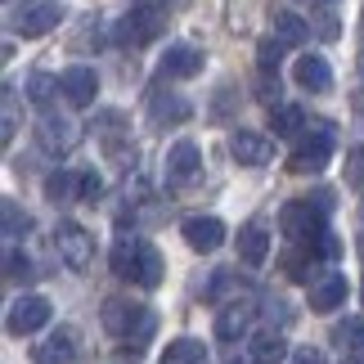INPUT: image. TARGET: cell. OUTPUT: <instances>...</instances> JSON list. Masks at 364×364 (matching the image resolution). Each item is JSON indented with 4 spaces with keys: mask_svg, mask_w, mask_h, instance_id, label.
I'll return each mask as SVG.
<instances>
[{
    "mask_svg": "<svg viewBox=\"0 0 364 364\" xmlns=\"http://www.w3.org/2000/svg\"><path fill=\"white\" fill-rule=\"evenodd\" d=\"M108 158H113L117 166H131L135 162V144H108Z\"/></svg>",
    "mask_w": 364,
    "mask_h": 364,
    "instance_id": "obj_35",
    "label": "cell"
},
{
    "mask_svg": "<svg viewBox=\"0 0 364 364\" xmlns=\"http://www.w3.org/2000/svg\"><path fill=\"white\" fill-rule=\"evenodd\" d=\"M162 364H207V346L198 338H176V342H166Z\"/></svg>",
    "mask_w": 364,
    "mask_h": 364,
    "instance_id": "obj_25",
    "label": "cell"
},
{
    "mask_svg": "<svg viewBox=\"0 0 364 364\" xmlns=\"http://www.w3.org/2000/svg\"><path fill=\"white\" fill-rule=\"evenodd\" d=\"M54 252H59V261L68 265V270H90L95 239L77 225V220H59V230H54Z\"/></svg>",
    "mask_w": 364,
    "mask_h": 364,
    "instance_id": "obj_3",
    "label": "cell"
},
{
    "mask_svg": "<svg viewBox=\"0 0 364 364\" xmlns=\"http://www.w3.org/2000/svg\"><path fill=\"white\" fill-rule=\"evenodd\" d=\"M50 324V301L46 297H36V292H27V297H18L9 306V315H5V328L14 333V338H27V333H41Z\"/></svg>",
    "mask_w": 364,
    "mask_h": 364,
    "instance_id": "obj_6",
    "label": "cell"
},
{
    "mask_svg": "<svg viewBox=\"0 0 364 364\" xmlns=\"http://www.w3.org/2000/svg\"><path fill=\"white\" fill-rule=\"evenodd\" d=\"M252 301H230V306H220V315H216V338L220 342H239L243 333L252 328Z\"/></svg>",
    "mask_w": 364,
    "mask_h": 364,
    "instance_id": "obj_14",
    "label": "cell"
},
{
    "mask_svg": "<svg viewBox=\"0 0 364 364\" xmlns=\"http://www.w3.org/2000/svg\"><path fill=\"white\" fill-rule=\"evenodd\" d=\"M346 185L364 189V144H355L351 153H346Z\"/></svg>",
    "mask_w": 364,
    "mask_h": 364,
    "instance_id": "obj_32",
    "label": "cell"
},
{
    "mask_svg": "<svg viewBox=\"0 0 364 364\" xmlns=\"http://www.w3.org/2000/svg\"><path fill=\"white\" fill-rule=\"evenodd\" d=\"M288 364H328V360H324V351H311V346H301V351H292Z\"/></svg>",
    "mask_w": 364,
    "mask_h": 364,
    "instance_id": "obj_36",
    "label": "cell"
},
{
    "mask_svg": "<svg viewBox=\"0 0 364 364\" xmlns=\"http://www.w3.org/2000/svg\"><path fill=\"white\" fill-rule=\"evenodd\" d=\"M36 144L46 149V153H73L77 144H81V126L77 122H68V117H54V113H46L41 117V126H36Z\"/></svg>",
    "mask_w": 364,
    "mask_h": 364,
    "instance_id": "obj_9",
    "label": "cell"
},
{
    "mask_svg": "<svg viewBox=\"0 0 364 364\" xmlns=\"http://www.w3.org/2000/svg\"><path fill=\"white\" fill-rule=\"evenodd\" d=\"M81 189H86V176H77V171H54V176H46V198L50 203H77Z\"/></svg>",
    "mask_w": 364,
    "mask_h": 364,
    "instance_id": "obj_24",
    "label": "cell"
},
{
    "mask_svg": "<svg viewBox=\"0 0 364 364\" xmlns=\"http://www.w3.org/2000/svg\"><path fill=\"white\" fill-rule=\"evenodd\" d=\"M14 131H18V104H14V90L5 86V108H0V139H14Z\"/></svg>",
    "mask_w": 364,
    "mask_h": 364,
    "instance_id": "obj_31",
    "label": "cell"
},
{
    "mask_svg": "<svg viewBox=\"0 0 364 364\" xmlns=\"http://www.w3.org/2000/svg\"><path fill=\"white\" fill-rule=\"evenodd\" d=\"M247 355L257 360V364H284V360H292V355H288L284 333H274V328L257 333V338H252V346H247Z\"/></svg>",
    "mask_w": 364,
    "mask_h": 364,
    "instance_id": "obj_19",
    "label": "cell"
},
{
    "mask_svg": "<svg viewBox=\"0 0 364 364\" xmlns=\"http://www.w3.org/2000/svg\"><path fill=\"white\" fill-rule=\"evenodd\" d=\"M36 364H77L81 360V333L73 324H59L46 342H36Z\"/></svg>",
    "mask_w": 364,
    "mask_h": 364,
    "instance_id": "obj_7",
    "label": "cell"
},
{
    "mask_svg": "<svg viewBox=\"0 0 364 364\" xmlns=\"http://www.w3.org/2000/svg\"><path fill=\"white\" fill-rule=\"evenodd\" d=\"M270 27H274V41H284V46H301L311 36V23L292 9H270Z\"/></svg>",
    "mask_w": 364,
    "mask_h": 364,
    "instance_id": "obj_18",
    "label": "cell"
},
{
    "mask_svg": "<svg viewBox=\"0 0 364 364\" xmlns=\"http://www.w3.org/2000/svg\"><path fill=\"white\" fill-rule=\"evenodd\" d=\"M230 153H234L239 166H265L274 158V144L265 135H257V131H234L230 135Z\"/></svg>",
    "mask_w": 364,
    "mask_h": 364,
    "instance_id": "obj_12",
    "label": "cell"
},
{
    "mask_svg": "<svg viewBox=\"0 0 364 364\" xmlns=\"http://www.w3.org/2000/svg\"><path fill=\"white\" fill-rule=\"evenodd\" d=\"M180 234H185V243L193 252H216L220 243H225V220H216V216H189L185 225H180Z\"/></svg>",
    "mask_w": 364,
    "mask_h": 364,
    "instance_id": "obj_11",
    "label": "cell"
},
{
    "mask_svg": "<svg viewBox=\"0 0 364 364\" xmlns=\"http://www.w3.org/2000/svg\"><path fill=\"white\" fill-rule=\"evenodd\" d=\"M257 95H261V104H270V108H279V77L270 81V73H265V77H261V90H257Z\"/></svg>",
    "mask_w": 364,
    "mask_h": 364,
    "instance_id": "obj_34",
    "label": "cell"
},
{
    "mask_svg": "<svg viewBox=\"0 0 364 364\" xmlns=\"http://www.w3.org/2000/svg\"><path fill=\"white\" fill-rule=\"evenodd\" d=\"M342 301H346V279H342V274H319L315 284H311V311H315V315L338 311Z\"/></svg>",
    "mask_w": 364,
    "mask_h": 364,
    "instance_id": "obj_15",
    "label": "cell"
},
{
    "mask_svg": "<svg viewBox=\"0 0 364 364\" xmlns=\"http://www.w3.org/2000/svg\"><path fill=\"white\" fill-rule=\"evenodd\" d=\"M139 252H144V239H135V234H122V239L113 243V274L117 279H135Z\"/></svg>",
    "mask_w": 364,
    "mask_h": 364,
    "instance_id": "obj_22",
    "label": "cell"
},
{
    "mask_svg": "<svg viewBox=\"0 0 364 364\" xmlns=\"http://www.w3.org/2000/svg\"><path fill=\"white\" fill-rule=\"evenodd\" d=\"M292 77H297V86H306V90H333V68L319 59V54H301V59L292 63Z\"/></svg>",
    "mask_w": 364,
    "mask_h": 364,
    "instance_id": "obj_16",
    "label": "cell"
},
{
    "mask_svg": "<svg viewBox=\"0 0 364 364\" xmlns=\"http://www.w3.org/2000/svg\"><path fill=\"white\" fill-rule=\"evenodd\" d=\"M239 257H243V265H265V257H270V234H265L261 225H243L239 230Z\"/></svg>",
    "mask_w": 364,
    "mask_h": 364,
    "instance_id": "obj_21",
    "label": "cell"
},
{
    "mask_svg": "<svg viewBox=\"0 0 364 364\" xmlns=\"http://www.w3.org/2000/svg\"><path fill=\"white\" fill-rule=\"evenodd\" d=\"M100 193H104V180H100V176H86V189H81V203H100Z\"/></svg>",
    "mask_w": 364,
    "mask_h": 364,
    "instance_id": "obj_37",
    "label": "cell"
},
{
    "mask_svg": "<svg viewBox=\"0 0 364 364\" xmlns=\"http://www.w3.org/2000/svg\"><path fill=\"white\" fill-rule=\"evenodd\" d=\"M225 364H257V360H252V355H230Z\"/></svg>",
    "mask_w": 364,
    "mask_h": 364,
    "instance_id": "obj_38",
    "label": "cell"
},
{
    "mask_svg": "<svg viewBox=\"0 0 364 364\" xmlns=\"http://www.w3.org/2000/svg\"><path fill=\"white\" fill-rule=\"evenodd\" d=\"M100 319H104V328L113 333V338H122L131 351H139L149 338H153V328H158V315L149 311V306H135V301H122V297H113V301H104V311H100Z\"/></svg>",
    "mask_w": 364,
    "mask_h": 364,
    "instance_id": "obj_1",
    "label": "cell"
},
{
    "mask_svg": "<svg viewBox=\"0 0 364 364\" xmlns=\"http://www.w3.org/2000/svg\"><path fill=\"white\" fill-rule=\"evenodd\" d=\"M162 27H166V18L158 9L139 5V9L126 14V18H117V46H149V41L162 36Z\"/></svg>",
    "mask_w": 364,
    "mask_h": 364,
    "instance_id": "obj_4",
    "label": "cell"
},
{
    "mask_svg": "<svg viewBox=\"0 0 364 364\" xmlns=\"http://www.w3.org/2000/svg\"><path fill=\"white\" fill-rule=\"evenodd\" d=\"M149 113H153V122H189V100H180V95H171V90H153L149 95Z\"/></svg>",
    "mask_w": 364,
    "mask_h": 364,
    "instance_id": "obj_20",
    "label": "cell"
},
{
    "mask_svg": "<svg viewBox=\"0 0 364 364\" xmlns=\"http://www.w3.org/2000/svg\"><path fill=\"white\" fill-rule=\"evenodd\" d=\"M59 90H63V77H50V73H32V77H27V100H32L36 108H50Z\"/></svg>",
    "mask_w": 364,
    "mask_h": 364,
    "instance_id": "obj_26",
    "label": "cell"
},
{
    "mask_svg": "<svg viewBox=\"0 0 364 364\" xmlns=\"http://www.w3.org/2000/svg\"><path fill=\"white\" fill-rule=\"evenodd\" d=\"M0 225H5L9 239H18V234L32 230V216H27V212H23V207L14 203V198H5V203H0Z\"/></svg>",
    "mask_w": 364,
    "mask_h": 364,
    "instance_id": "obj_28",
    "label": "cell"
},
{
    "mask_svg": "<svg viewBox=\"0 0 364 364\" xmlns=\"http://www.w3.org/2000/svg\"><path fill=\"white\" fill-rule=\"evenodd\" d=\"M328 153H333V139L328 131H315V135H306L297 149H292V158H288V171H297V176H319L328 166Z\"/></svg>",
    "mask_w": 364,
    "mask_h": 364,
    "instance_id": "obj_8",
    "label": "cell"
},
{
    "mask_svg": "<svg viewBox=\"0 0 364 364\" xmlns=\"http://www.w3.org/2000/svg\"><path fill=\"white\" fill-rule=\"evenodd\" d=\"M203 50H193V46H171L162 54V77H198L203 73Z\"/></svg>",
    "mask_w": 364,
    "mask_h": 364,
    "instance_id": "obj_17",
    "label": "cell"
},
{
    "mask_svg": "<svg viewBox=\"0 0 364 364\" xmlns=\"http://www.w3.org/2000/svg\"><path fill=\"white\" fill-rule=\"evenodd\" d=\"M333 346H342V355H364V315H346L333 324Z\"/></svg>",
    "mask_w": 364,
    "mask_h": 364,
    "instance_id": "obj_23",
    "label": "cell"
},
{
    "mask_svg": "<svg viewBox=\"0 0 364 364\" xmlns=\"http://www.w3.org/2000/svg\"><path fill=\"white\" fill-rule=\"evenodd\" d=\"M135 284H139V288H158V284H162V252L153 247V243H144V252H139Z\"/></svg>",
    "mask_w": 364,
    "mask_h": 364,
    "instance_id": "obj_27",
    "label": "cell"
},
{
    "mask_svg": "<svg viewBox=\"0 0 364 364\" xmlns=\"http://www.w3.org/2000/svg\"><path fill=\"white\" fill-rule=\"evenodd\" d=\"M95 95H100V77H95V68L73 63V68L63 73V100L73 104V108H90Z\"/></svg>",
    "mask_w": 364,
    "mask_h": 364,
    "instance_id": "obj_10",
    "label": "cell"
},
{
    "mask_svg": "<svg viewBox=\"0 0 364 364\" xmlns=\"http://www.w3.org/2000/svg\"><path fill=\"white\" fill-rule=\"evenodd\" d=\"M342 364H364V355H346V360H342Z\"/></svg>",
    "mask_w": 364,
    "mask_h": 364,
    "instance_id": "obj_39",
    "label": "cell"
},
{
    "mask_svg": "<svg viewBox=\"0 0 364 364\" xmlns=\"http://www.w3.org/2000/svg\"><path fill=\"white\" fill-rule=\"evenodd\" d=\"M279 59H284V41H274V36H265L261 46H257V63H261V73H279Z\"/></svg>",
    "mask_w": 364,
    "mask_h": 364,
    "instance_id": "obj_30",
    "label": "cell"
},
{
    "mask_svg": "<svg viewBox=\"0 0 364 364\" xmlns=\"http://www.w3.org/2000/svg\"><path fill=\"white\" fill-rule=\"evenodd\" d=\"M5 274H9V279H32V261H27L18 247H9V252H5Z\"/></svg>",
    "mask_w": 364,
    "mask_h": 364,
    "instance_id": "obj_33",
    "label": "cell"
},
{
    "mask_svg": "<svg viewBox=\"0 0 364 364\" xmlns=\"http://www.w3.org/2000/svg\"><path fill=\"white\" fill-rule=\"evenodd\" d=\"M270 126H274V135H297L306 126V117H301V108H274Z\"/></svg>",
    "mask_w": 364,
    "mask_h": 364,
    "instance_id": "obj_29",
    "label": "cell"
},
{
    "mask_svg": "<svg viewBox=\"0 0 364 364\" xmlns=\"http://www.w3.org/2000/svg\"><path fill=\"white\" fill-rule=\"evenodd\" d=\"M198 144L193 139H176L171 153H166V185H189L198 176Z\"/></svg>",
    "mask_w": 364,
    "mask_h": 364,
    "instance_id": "obj_13",
    "label": "cell"
},
{
    "mask_svg": "<svg viewBox=\"0 0 364 364\" xmlns=\"http://www.w3.org/2000/svg\"><path fill=\"white\" fill-rule=\"evenodd\" d=\"M279 225H284V234L292 243H311L319 234H328V212H319L311 198H297V203H284Z\"/></svg>",
    "mask_w": 364,
    "mask_h": 364,
    "instance_id": "obj_2",
    "label": "cell"
},
{
    "mask_svg": "<svg viewBox=\"0 0 364 364\" xmlns=\"http://www.w3.org/2000/svg\"><path fill=\"white\" fill-rule=\"evenodd\" d=\"M63 23V5L59 0H27V5L14 14V32L18 36H46Z\"/></svg>",
    "mask_w": 364,
    "mask_h": 364,
    "instance_id": "obj_5",
    "label": "cell"
}]
</instances>
